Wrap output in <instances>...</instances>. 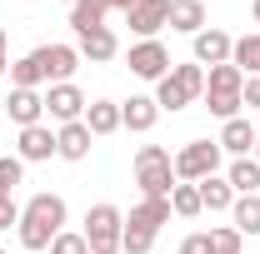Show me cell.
Segmentation results:
<instances>
[{
    "instance_id": "cell-15",
    "label": "cell",
    "mask_w": 260,
    "mask_h": 254,
    "mask_svg": "<svg viewBox=\"0 0 260 254\" xmlns=\"http://www.w3.org/2000/svg\"><path fill=\"white\" fill-rule=\"evenodd\" d=\"M90 130H85V120H70V125H60L55 130V155L60 159H70V164H80V159L90 155Z\"/></svg>"
},
{
    "instance_id": "cell-16",
    "label": "cell",
    "mask_w": 260,
    "mask_h": 254,
    "mask_svg": "<svg viewBox=\"0 0 260 254\" xmlns=\"http://www.w3.org/2000/svg\"><path fill=\"white\" fill-rule=\"evenodd\" d=\"M155 120H160V105H155V95H130L125 105H120V130L145 135V130H155Z\"/></svg>"
},
{
    "instance_id": "cell-1",
    "label": "cell",
    "mask_w": 260,
    "mask_h": 254,
    "mask_svg": "<svg viewBox=\"0 0 260 254\" xmlns=\"http://www.w3.org/2000/svg\"><path fill=\"white\" fill-rule=\"evenodd\" d=\"M65 229V199L50 190L30 194V204H20V224H15V234H20V249H50V239Z\"/></svg>"
},
{
    "instance_id": "cell-21",
    "label": "cell",
    "mask_w": 260,
    "mask_h": 254,
    "mask_svg": "<svg viewBox=\"0 0 260 254\" xmlns=\"http://www.w3.org/2000/svg\"><path fill=\"white\" fill-rule=\"evenodd\" d=\"M85 130H90V135H115V130H120V105H115V100H90V105H85Z\"/></svg>"
},
{
    "instance_id": "cell-36",
    "label": "cell",
    "mask_w": 260,
    "mask_h": 254,
    "mask_svg": "<svg viewBox=\"0 0 260 254\" xmlns=\"http://www.w3.org/2000/svg\"><path fill=\"white\" fill-rule=\"evenodd\" d=\"M0 55H5V25H0Z\"/></svg>"
},
{
    "instance_id": "cell-39",
    "label": "cell",
    "mask_w": 260,
    "mask_h": 254,
    "mask_svg": "<svg viewBox=\"0 0 260 254\" xmlns=\"http://www.w3.org/2000/svg\"><path fill=\"white\" fill-rule=\"evenodd\" d=\"M0 254H5V249H0Z\"/></svg>"
},
{
    "instance_id": "cell-28",
    "label": "cell",
    "mask_w": 260,
    "mask_h": 254,
    "mask_svg": "<svg viewBox=\"0 0 260 254\" xmlns=\"http://www.w3.org/2000/svg\"><path fill=\"white\" fill-rule=\"evenodd\" d=\"M205 239H210V254H240V244H245V234H240L235 224H225V229H210Z\"/></svg>"
},
{
    "instance_id": "cell-2",
    "label": "cell",
    "mask_w": 260,
    "mask_h": 254,
    "mask_svg": "<svg viewBox=\"0 0 260 254\" xmlns=\"http://www.w3.org/2000/svg\"><path fill=\"white\" fill-rule=\"evenodd\" d=\"M130 170H135V185H140L145 199H170V190L180 185V180H175V155H170L165 145H140Z\"/></svg>"
},
{
    "instance_id": "cell-14",
    "label": "cell",
    "mask_w": 260,
    "mask_h": 254,
    "mask_svg": "<svg viewBox=\"0 0 260 254\" xmlns=\"http://www.w3.org/2000/svg\"><path fill=\"white\" fill-rule=\"evenodd\" d=\"M190 40H195V65H205V70H210V65H230V45H235V40H230L225 30L205 25V30L190 35Z\"/></svg>"
},
{
    "instance_id": "cell-29",
    "label": "cell",
    "mask_w": 260,
    "mask_h": 254,
    "mask_svg": "<svg viewBox=\"0 0 260 254\" xmlns=\"http://www.w3.org/2000/svg\"><path fill=\"white\" fill-rule=\"evenodd\" d=\"M20 175H25V159H20V155H0V199H5V194H15Z\"/></svg>"
},
{
    "instance_id": "cell-12",
    "label": "cell",
    "mask_w": 260,
    "mask_h": 254,
    "mask_svg": "<svg viewBox=\"0 0 260 254\" xmlns=\"http://www.w3.org/2000/svg\"><path fill=\"white\" fill-rule=\"evenodd\" d=\"M255 140H260V130L250 125L245 115H235V120H225V125H220V140H215V145H220L225 155L245 159V155H250V150H255Z\"/></svg>"
},
{
    "instance_id": "cell-37",
    "label": "cell",
    "mask_w": 260,
    "mask_h": 254,
    "mask_svg": "<svg viewBox=\"0 0 260 254\" xmlns=\"http://www.w3.org/2000/svg\"><path fill=\"white\" fill-rule=\"evenodd\" d=\"M5 65H10V60H5V55H0V75H5Z\"/></svg>"
},
{
    "instance_id": "cell-18",
    "label": "cell",
    "mask_w": 260,
    "mask_h": 254,
    "mask_svg": "<svg viewBox=\"0 0 260 254\" xmlns=\"http://www.w3.org/2000/svg\"><path fill=\"white\" fill-rule=\"evenodd\" d=\"M5 110H10V120H15L20 130H25V125H40V115H45V95H40V90H10Z\"/></svg>"
},
{
    "instance_id": "cell-22",
    "label": "cell",
    "mask_w": 260,
    "mask_h": 254,
    "mask_svg": "<svg viewBox=\"0 0 260 254\" xmlns=\"http://www.w3.org/2000/svg\"><path fill=\"white\" fill-rule=\"evenodd\" d=\"M225 180H230V190H235V194H260V159H255V155L230 159Z\"/></svg>"
},
{
    "instance_id": "cell-27",
    "label": "cell",
    "mask_w": 260,
    "mask_h": 254,
    "mask_svg": "<svg viewBox=\"0 0 260 254\" xmlns=\"http://www.w3.org/2000/svg\"><path fill=\"white\" fill-rule=\"evenodd\" d=\"M170 215L195 220V215H200V190H195V185H175V190H170Z\"/></svg>"
},
{
    "instance_id": "cell-5",
    "label": "cell",
    "mask_w": 260,
    "mask_h": 254,
    "mask_svg": "<svg viewBox=\"0 0 260 254\" xmlns=\"http://www.w3.org/2000/svg\"><path fill=\"white\" fill-rule=\"evenodd\" d=\"M85 244L90 254H120V234H125V215L115 204H90L85 209Z\"/></svg>"
},
{
    "instance_id": "cell-9",
    "label": "cell",
    "mask_w": 260,
    "mask_h": 254,
    "mask_svg": "<svg viewBox=\"0 0 260 254\" xmlns=\"http://www.w3.org/2000/svg\"><path fill=\"white\" fill-rule=\"evenodd\" d=\"M125 20H130V30L140 35V40H155L170 25V0H135L125 10Z\"/></svg>"
},
{
    "instance_id": "cell-3",
    "label": "cell",
    "mask_w": 260,
    "mask_h": 254,
    "mask_svg": "<svg viewBox=\"0 0 260 254\" xmlns=\"http://www.w3.org/2000/svg\"><path fill=\"white\" fill-rule=\"evenodd\" d=\"M160 224H170V199H145V194H140V204L130 209V220H125L120 249H125V254H150Z\"/></svg>"
},
{
    "instance_id": "cell-6",
    "label": "cell",
    "mask_w": 260,
    "mask_h": 254,
    "mask_svg": "<svg viewBox=\"0 0 260 254\" xmlns=\"http://www.w3.org/2000/svg\"><path fill=\"white\" fill-rule=\"evenodd\" d=\"M220 145L215 140H190L180 155H175V180L180 185H200V180H210V175H220Z\"/></svg>"
},
{
    "instance_id": "cell-4",
    "label": "cell",
    "mask_w": 260,
    "mask_h": 254,
    "mask_svg": "<svg viewBox=\"0 0 260 254\" xmlns=\"http://www.w3.org/2000/svg\"><path fill=\"white\" fill-rule=\"evenodd\" d=\"M205 95V65H170V75L155 80V105L160 110H185Z\"/></svg>"
},
{
    "instance_id": "cell-20",
    "label": "cell",
    "mask_w": 260,
    "mask_h": 254,
    "mask_svg": "<svg viewBox=\"0 0 260 254\" xmlns=\"http://www.w3.org/2000/svg\"><path fill=\"white\" fill-rule=\"evenodd\" d=\"M195 190H200V209H210V215H225L230 204H235V190H230L225 175H210V180H200Z\"/></svg>"
},
{
    "instance_id": "cell-31",
    "label": "cell",
    "mask_w": 260,
    "mask_h": 254,
    "mask_svg": "<svg viewBox=\"0 0 260 254\" xmlns=\"http://www.w3.org/2000/svg\"><path fill=\"white\" fill-rule=\"evenodd\" d=\"M50 254H90V244H85V234H75V229H60V234L50 239Z\"/></svg>"
},
{
    "instance_id": "cell-10",
    "label": "cell",
    "mask_w": 260,
    "mask_h": 254,
    "mask_svg": "<svg viewBox=\"0 0 260 254\" xmlns=\"http://www.w3.org/2000/svg\"><path fill=\"white\" fill-rule=\"evenodd\" d=\"M85 105H90V100L80 95V85H70V80L45 90V115H50V120H60V125H70V120H85Z\"/></svg>"
},
{
    "instance_id": "cell-13",
    "label": "cell",
    "mask_w": 260,
    "mask_h": 254,
    "mask_svg": "<svg viewBox=\"0 0 260 254\" xmlns=\"http://www.w3.org/2000/svg\"><path fill=\"white\" fill-rule=\"evenodd\" d=\"M15 155L25 159V164L50 159V155H55V130H50V125H25V130H20V140H15Z\"/></svg>"
},
{
    "instance_id": "cell-17",
    "label": "cell",
    "mask_w": 260,
    "mask_h": 254,
    "mask_svg": "<svg viewBox=\"0 0 260 254\" xmlns=\"http://www.w3.org/2000/svg\"><path fill=\"white\" fill-rule=\"evenodd\" d=\"M80 60H90V65H110L115 55H120V40H115V30L105 25V30H90V35H80Z\"/></svg>"
},
{
    "instance_id": "cell-8",
    "label": "cell",
    "mask_w": 260,
    "mask_h": 254,
    "mask_svg": "<svg viewBox=\"0 0 260 254\" xmlns=\"http://www.w3.org/2000/svg\"><path fill=\"white\" fill-rule=\"evenodd\" d=\"M125 65H130V75H140V80H165L170 75V50L160 40H135Z\"/></svg>"
},
{
    "instance_id": "cell-19",
    "label": "cell",
    "mask_w": 260,
    "mask_h": 254,
    "mask_svg": "<svg viewBox=\"0 0 260 254\" xmlns=\"http://www.w3.org/2000/svg\"><path fill=\"white\" fill-rule=\"evenodd\" d=\"M170 30L200 35L205 30V0H170Z\"/></svg>"
},
{
    "instance_id": "cell-35",
    "label": "cell",
    "mask_w": 260,
    "mask_h": 254,
    "mask_svg": "<svg viewBox=\"0 0 260 254\" xmlns=\"http://www.w3.org/2000/svg\"><path fill=\"white\" fill-rule=\"evenodd\" d=\"M250 15H255V25H260V0H255V5H250Z\"/></svg>"
},
{
    "instance_id": "cell-38",
    "label": "cell",
    "mask_w": 260,
    "mask_h": 254,
    "mask_svg": "<svg viewBox=\"0 0 260 254\" xmlns=\"http://www.w3.org/2000/svg\"><path fill=\"white\" fill-rule=\"evenodd\" d=\"M255 159H260V140H255Z\"/></svg>"
},
{
    "instance_id": "cell-26",
    "label": "cell",
    "mask_w": 260,
    "mask_h": 254,
    "mask_svg": "<svg viewBox=\"0 0 260 254\" xmlns=\"http://www.w3.org/2000/svg\"><path fill=\"white\" fill-rule=\"evenodd\" d=\"M40 80H45V70H40L35 55H20V60L10 65V85L15 90H40Z\"/></svg>"
},
{
    "instance_id": "cell-34",
    "label": "cell",
    "mask_w": 260,
    "mask_h": 254,
    "mask_svg": "<svg viewBox=\"0 0 260 254\" xmlns=\"http://www.w3.org/2000/svg\"><path fill=\"white\" fill-rule=\"evenodd\" d=\"M175 254H210V239H205V234H190V239H185Z\"/></svg>"
},
{
    "instance_id": "cell-25",
    "label": "cell",
    "mask_w": 260,
    "mask_h": 254,
    "mask_svg": "<svg viewBox=\"0 0 260 254\" xmlns=\"http://www.w3.org/2000/svg\"><path fill=\"white\" fill-rule=\"evenodd\" d=\"M230 65H235L240 75H260V30L240 35V40L230 45Z\"/></svg>"
},
{
    "instance_id": "cell-24",
    "label": "cell",
    "mask_w": 260,
    "mask_h": 254,
    "mask_svg": "<svg viewBox=\"0 0 260 254\" xmlns=\"http://www.w3.org/2000/svg\"><path fill=\"white\" fill-rule=\"evenodd\" d=\"M230 224L240 234H260V194H235L230 204Z\"/></svg>"
},
{
    "instance_id": "cell-11",
    "label": "cell",
    "mask_w": 260,
    "mask_h": 254,
    "mask_svg": "<svg viewBox=\"0 0 260 254\" xmlns=\"http://www.w3.org/2000/svg\"><path fill=\"white\" fill-rule=\"evenodd\" d=\"M30 55L40 60V70H45L50 85H65V80L80 70V50H75V45H40V50H30Z\"/></svg>"
},
{
    "instance_id": "cell-7",
    "label": "cell",
    "mask_w": 260,
    "mask_h": 254,
    "mask_svg": "<svg viewBox=\"0 0 260 254\" xmlns=\"http://www.w3.org/2000/svg\"><path fill=\"white\" fill-rule=\"evenodd\" d=\"M130 5H135V0H75V5H70V30H75V40L90 35V30H105V15H110V10L125 15Z\"/></svg>"
},
{
    "instance_id": "cell-23",
    "label": "cell",
    "mask_w": 260,
    "mask_h": 254,
    "mask_svg": "<svg viewBox=\"0 0 260 254\" xmlns=\"http://www.w3.org/2000/svg\"><path fill=\"white\" fill-rule=\"evenodd\" d=\"M245 90V75L235 65H210L205 70V95H240Z\"/></svg>"
},
{
    "instance_id": "cell-30",
    "label": "cell",
    "mask_w": 260,
    "mask_h": 254,
    "mask_svg": "<svg viewBox=\"0 0 260 254\" xmlns=\"http://www.w3.org/2000/svg\"><path fill=\"white\" fill-rule=\"evenodd\" d=\"M200 100H205V110H210L215 120H235V115H240V105H245L240 95H200Z\"/></svg>"
},
{
    "instance_id": "cell-33",
    "label": "cell",
    "mask_w": 260,
    "mask_h": 254,
    "mask_svg": "<svg viewBox=\"0 0 260 254\" xmlns=\"http://www.w3.org/2000/svg\"><path fill=\"white\" fill-rule=\"evenodd\" d=\"M240 100H245L250 110H260V75H245V90H240Z\"/></svg>"
},
{
    "instance_id": "cell-32",
    "label": "cell",
    "mask_w": 260,
    "mask_h": 254,
    "mask_svg": "<svg viewBox=\"0 0 260 254\" xmlns=\"http://www.w3.org/2000/svg\"><path fill=\"white\" fill-rule=\"evenodd\" d=\"M10 224H20V204L5 194V199H0V229H10Z\"/></svg>"
}]
</instances>
